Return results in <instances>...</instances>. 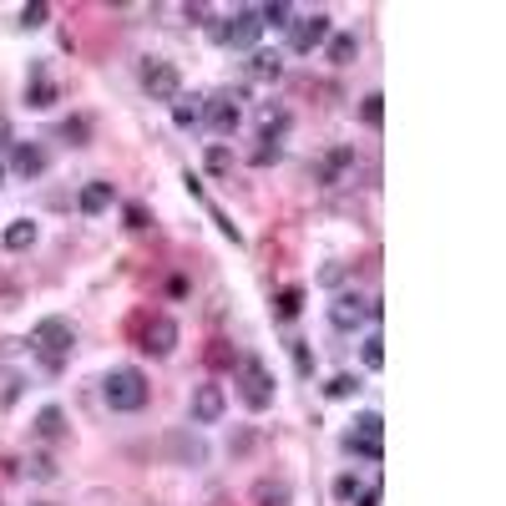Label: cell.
<instances>
[{"label": "cell", "mask_w": 506, "mask_h": 506, "mask_svg": "<svg viewBox=\"0 0 506 506\" xmlns=\"http://www.w3.org/2000/svg\"><path fill=\"white\" fill-rule=\"evenodd\" d=\"M102 400H107L117 415H137L147 400H152V385H147V375L137 364H117V370H107V380H102Z\"/></svg>", "instance_id": "6da1fadb"}, {"label": "cell", "mask_w": 506, "mask_h": 506, "mask_svg": "<svg viewBox=\"0 0 506 506\" xmlns=\"http://www.w3.org/2000/svg\"><path fill=\"white\" fill-rule=\"evenodd\" d=\"M208 36H213V46H223V51H253L258 36H264V26H258V11H253V5H238V11L213 20Z\"/></svg>", "instance_id": "7a4b0ae2"}, {"label": "cell", "mask_w": 506, "mask_h": 506, "mask_svg": "<svg viewBox=\"0 0 506 506\" xmlns=\"http://www.w3.org/2000/svg\"><path fill=\"white\" fill-rule=\"evenodd\" d=\"M71 345H77V324H71L66 314H46L31 330V349L41 355L46 370H61V360H66V349H71Z\"/></svg>", "instance_id": "3957f363"}, {"label": "cell", "mask_w": 506, "mask_h": 506, "mask_svg": "<svg viewBox=\"0 0 506 506\" xmlns=\"http://www.w3.org/2000/svg\"><path fill=\"white\" fill-rule=\"evenodd\" d=\"M238 396H243V405H249L253 415H264L273 405V375L258 355H243V360H238Z\"/></svg>", "instance_id": "277c9868"}, {"label": "cell", "mask_w": 506, "mask_h": 506, "mask_svg": "<svg viewBox=\"0 0 506 506\" xmlns=\"http://www.w3.org/2000/svg\"><path fill=\"white\" fill-rule=\"evenodd\" d=\"M380 314H385V304L364 299V294H355V289H345V294H334L330 299V324L334 330H345V334H355L360 324H380Z\"/></svg>", "instance_id": "5b68a950"}, {"label": "cell", "mask_w": 506, "mask_h": 506, "mask_svg": "<svg viewBox=\"0 0 506 506\" xmlns=\"http://www.w3.org/2000/svg\"><path fill=\"white\" fill-rule=\"evenodd\" d=\"M243 92L238 86H223V92H213V96H203V122L218 132V137H233L238 126H243Z\"/></svg>", "instance_id": "8992f818"}, {"label": "cell", "mask_w": 506, "mask_h": 506, "mask_svg": "<svg viewBox=\"0 0 506 506\" xmlns=\"http://www.w3.org/2000/svg\"><path fill=\"white\" fill-rule=\"evenodd\" d=\"M137 81H143V92L152 96V102H173V96L183 92L177 66L162 61V56H143V66H137Z\"/></svg>", "instance_id": "52a82bcc"}, {"label": "cell", "mask_w": 506, "mask_h": 506, "mask_svg": "<svg viewBox=\"0 0 506 506\" xmlns=\"http://www.w3.org/2000/svg\"><path fill=\"white\" fill-rule=\"evenodd\" d=\"M334 36L330 16L324 11H314V16H294V26H289V51L294 56H309V51H324V41Z\"/></svg>", "instance_id": "ba28073f"}, {"label": "cell", "mask_w": 506, "mask_h": 506, "mask_svg": "<svg viewBox=\"0 0 506 506\" xmlns=\"http://www.w3.org/2000/svg\"><path fill=\"white\" fill-rule=\"evenodd\" d=\"M137 349H147L152 360H167V355L177 349V319L152 314V319L143 324V345H137Z\"/></svg>", "instance_id": "9c48e42d"}, {"label": "cell", "mask_w": 506, "mask_h": 506, "mask_svg": "<svg viewBox=\"0 0 506 506\" xmlns=\"http://www.w3.org/2000/svg\"><path fill=\"white\" fill-rule=\"evenodd\" d=\"M355 167H360V158H355L349 147H334V152H324V158L314 162V177L324 183V188H345Z\"/></svg>", "instance_id": "30bf717a"}, {"label": "cell", "mask_w": 506, "mask_h": 506, "mask_svg": "<svg viewBox=\"0 0 506 506\" xmlns=\"http://www.w3.org/2000/svg\"><path fill=\"white\" fill-rule=\"evenodd\" d=\"M223 411H228L223 385H198V390H192V426H218Z\"/></svg>", "instance_id": "8fae6325"}, {"label": "cell", "mask_w": 506, "mask_h": 506, "mask_svg": "<svg viewBox=\"0 0 506 506\" xmlns=\"http://www.w3.org/2000/svg\"><path fill=\"white\" fill-rule=\"evenodd\" d=\"M56 102H61V92H56L46 61H31V77H26V107L46 111V107H56Z\"/></svg>", "instance_id": "7c38bea8"}, {"label": "cell", "mask_w": 506, "mask_h": 506, "mask_svg": "<svg viewBox=\"0 0 506 506\" xmlns=\"http://www.w3.org/2000/svg\"><path fill=\"white\" fill-rule=\"evenodd\" d=\"M46 167H51V158H46V147L41 143H11V173L16 177L31 183V177H41Z\"/></svg>", "instance_id": "4fadbf2b"}, {"label": "cell", "mask_w": 506, "mask_h": 506, "mask_svg": "<svg viewBox=\"0 0 506 506\" xmlns=\"http://www.w3.org/2000/svg\"><path fill=\"white\" fill-rule=\"evenodd\" d=\"M111 203H117V188H111V183H102V177H96V183H86V188L77 192V208L86 213V218H102Z\"/></svg>", "instance_id": "5bb4252c"}, {"label": "cell", "mask_w": 506, "mask_h": 506, "mask_svg": "<svg viewBox=\"0 0 506 506\" xmlns=\"http://www.w3.org/2000/svg\"><path fill=\"white\" fill-rule=\"evenodd\" d=\"M249 502L253 506H289L294 502V491H289V481H279V476H258L249 491Z\"/></svg>", "instance_id": "9a60e30c"}, {"label": "cell", "mask_w": 506, "mask_h": 506, "mask_svg": "<svg viewBox=\"0 0 506 506\" xmlns=\"http://www.w3.org/2000/svg\"><path fill=\"white\" fill-rule=\"evenodd\" d=\"M289 122H294V117H289V107L264 102V107H258V143H279V137L289 132Z\"/></svg>", "instance_id": "2e32d148"}, {"label": "cell", "mask_w": 506, "mask_h": 506, "mask_svg": "<svg viewBox=\"0 0 506 506\" xmlns=\"http://www.w3.org/2000/svg\"><path fill=\"white\" fill-rule=\"evenodd\" d=\"M31 430L41 436V441H66V411L61 405H41L31 420Z\"/></svg>", "instance_id": "e0dca14e"}, {"label": "cell", "mask_w": 506, "mask_h": 506, "mask_svg": "<svg viewBox=\"0 0 506 506\" xmlns=\"http://www.w3.org/2000/svg\"><path fill=\"white\" fill-rule=\"evenodd\" d=\"M198 122H203V96H198V92H177L173 96V126H183V132H192V126H198Z\"/></svg>", "instance_id": "ac0fdd59"}, {"label": "cell", "mask_w": 506, "mask_h": 506, "mask_svg": "<svg viewBox=\"0 0 506 506\" xmlns=\"http://www.w3.org/2000/svg\"><path fill=\"white\" fill-rule=\"evenodd\" d=\"M304 299H309V289L304 284H289V289H279V294H273V319H299L304 314Z\"/></svg>", "instance_id": "d6986e66"}, {"label": "cell", "mask_w": 506, "mask_h": 506, "mask_svg": "<svg viewBox=\"0 0 506 506\" xmlns=\"http://www.w3.org/2000/svg\"><path fill=\"white\" fill-rule=\"evenodd\" d=\"M253 11H258V26H264V31H289V26H294V5H289V0H269V5H253Z\"/></svg>", "instance_id": "ffe728a7"}, {"label": "cell", "mask_w": 506, "mask_h": 506, "mask_svg": "<svg viewBox=\"0 0 506 506\" xmlns=\"http://www.w3.org/2000/svg\"><path fill=\"white\" fill-rule=\"evenodd\" d=\"M324 56H330L334 66H349L355 56H360V36L355 31H334L330 41H324Z\"/></svg>", "instance_id": "44dd1931"}, {"label": "cell", "mask_w": 506, "mask_h": 506, "mask_svg": "<svg viewBox=\"0 0 506 506\" xmlns=\"http://www.w3.org/2000/svg\"><path fill=\"white\" fill-rule=\"evenodd\" d=\"M249 77H253V81H279V77H284V61H279V51H253Z\"/></svg>", "instance_id": "7402d4cb"}, {"label": "cell", "mask_w": 506, "mask_h": 506, "mask_svg": "<svg viewBox=\"0 0 506 506\" xmlns=\"http://www.w3.org/2000/svg\"><path fill=\"white\" fill-rule=\"evenodd\" d=\"M345 451H349V456H360V461H370V466L385 461V445H380L375 436H355V430L345 436Z\"/></svg>", "instance_id": "603a6c76"}, {"label": "cell", "mask_w": 506, "mask_h": 506, "mask_svg": "<svg viewBox=\"0 0 506 506\" xmlns=\"http://www.w3.org/2000/svg\"><path fill=\"white\" fill-rule=\"evenodd\" d=\"M0 243H5V249H11V253L31 249V243H36V223H31V218H16V223H11V228H5V238H0Z\"/></svg>", "instance_id": "cb8c5ba5"}, {"label": "cell", "mask_w": 506, "mask_h": 506, "mask_svg": "<svg viewBox=\"0 0 506 506\" xmlns=\"http://www.w3.org/2000/svg\"><path fill=\"white\" fill-rule=\"evenodd\" d=\"M20 466H26V476H31V481H56V476H61V466H56V461H51L46 451H36V456H26Z\"/></svg>", "instance_id": "d4e9b609"}, {"label": "cell", "mask_w": 506, "mask_h": 506, "mask_svg": "<svg viewBox=\"0 0 506 506\" xmlns=\"http://www.w3.org/2000/svg\"><path fill=\"white\" fill-rule=\"evenodd\" d=\"M203 167H208L213 177H228V173H233V152H228L223 143H213V147L203 152Z\"/></svg>", "instance_id": "484cf974"}, {"label": "cell", "mask_w": 506, "mask_h": 506, "mask_svg": "<svg viewBox=\"0 0 506 506\" xmlns=\"http://www.w3.org/2000/svg\"><path fill=\"white\" fill-rule=\"evenodd\" d=\"M360 390H364L360 375H349V370H345V375H334L330 385H324V396H330V400H349V396H360Z\"/></svg>", "instance_id": "4316f807"}, {"label": "cell", "mask_w": 506, "mask_h": 506, "mask_svg": "<svg viewBox=\"0 0 506 506\" xmlns=\"http://www.w3.org/2000/svg\"><path fill=\"white\" fill-rule=\"evenodd\" d=\"M360 122L364 126H385V96H380V92H370L360 102Z\"/></svg>", "instance_id": "83f0119b"}, {"label": "cell", "mask_w": 506, "mask_h": 506, "mask_svg": "<svg viewBox=\"0 0 506 506\" xmlns=\"http://www.w3.org/2000/svg\"><path fill=\"white\" fill-rule=\"evenodd\" d=\"M289 355H294V370H299L304 380L314 375V345H309V339H294V345H289Z\"/></svg>", "instance_id": "f1b7e54d"}, {"label": "cell", "mask_w": 506, "mask_h": 506, "mask_svg": "<svg viewBox=\"0 0 506 506\" xmlns=\"http://www.w3.org/2000/svg\"><path fill=\"white\" fill-rule=\"evenodd\" d=\"M360 491H364V481H360V476H355V471H345V476H334V502H355V496H360Z\"/></svg>", "instance_id": "f546056e"}, {"label": "cell", "mask_w": 506, "mask_h": 506, "mask_svg": "<svg viewBox=\"0 0 506 506\" xmlns=\"http://www.w3.org/2000/svg\"><path fill=\"white\" fill-rule=\"evenodd\" d=\"M61 137L71 147H86V137H92V122H86V117H66L61 122Z\"/></svg>", "instance_id": "4dcf8cb0"}, {"label": "cell", "mask_w": 506, "mask_h": 506, "mask_svg": "<svg viewBox=\"0 0 506 506\" xmlns=\"http://www.w3.org/2000/svg\"><path fill=\"white\" fill-rule=\"evenodd\" d=\"M46 20H51V5H46V0H31V5H20V26H26V31L46 26Z\"/></svg>", "instance_id": "1f68e13d"}, {"label": "cell", "mask_w": 506, "mask_h": 506, "mask_svg": "<svg viewBox=\"0 0 506 506\" xmlns=\"http://www.w3.org/2000/svg\"><path fill=\"white\" fill-rule=\"evenodd\" d=\"M355 436H385V420H380V411H360L355 415Z\"/></svg>", "instance_id": "d6a6232c"}, {"label": "cell", "mask_w": 506, "mask_h": 506, "mask_svg": "<svg viewBox=\"0 0 506 506\" xmlns=\"http://www.w3.org/2000/svg\"><path fill=\"white\" fill-rule=\"evenodd\" d=\"M122 218H126V228H132V233H143V228H152V213H147L143 203H126V208H122Z\"/></svg>", "instance_id": "836d02e7"}, {"label": "cell", "mask_w": 506, "mask_h": 506, "mask_svg": "<svg viewBox=\"0 0 506 506\" xmlns=\"http://www.w3.org/2000/svg\"><path fill=\"white\" fill-rule=\"evenodd\" d=\"M380 364H385V339L364 334V370H380Z\"/></svg>", "instance_id": "e575fe53"}, {"label": "cell", "mask_w": 506, "mask_h": 506, "mask_svg": "<svg viewBox=\"0 0 506 506\" xmlns=\"http://www.w3.org/2000/svg\"><path fill=\"white\" fill-rule=\"evenodd\" d=\"M279 158H284V147H279V143H258V147H253V167H269V162H279Z\"/></svg>", "instance_id": "d590c367"}, {"label": "cell", "mask_w": 506, "mask_h": 506, "mask_svg": "<svg viewBox=\"0 0 506 506\" xmlns=\"http://www.w3.org/2000/svg\"><path fill=\"white\" fill-rule=\"evenodd\" d=\"M208 213H213V223H218V228H223V238H233V243H243V233H238V228H233V218H228V213H223L218 203H208Z\"/></svg>", "instance_id": "8d00e7d4"}, {"label": "cell", "mask_w": 506, "mask_h": 506, "mask_svg": "<svg viewBox=\"0 0 506 506\" xmlns=\"http://www.w3.org/2000/svg\"><path fill=\"white\" fill-rule=\"evenodd\" d=\"M319 284L339 289V284H345V264H324V269H319Z\"/></svg>", "instance_id": "74e56055"}, {"label": "cell", "mask_w": 506, "mask_h": 506, "mask_svg": "<svg viewBox=\"0 0 506 506\" xmlns=\"http://www.w3.org/2000/svg\"><path fill=\"white\" fill-rule=\"evenodd\" d=\"M349 506H380V486H364V491H360V496H355Z\"/></svg>", "instance_id": "f35d334b"}, {"label": "cell", "mask_w": 506, "mask_h": 506, "mask_svg": "<svg viewBox=\"0 0 506 506\" xmlns=\"http://www.w3.org/2000/svg\"><path fill=\"white\" fill-rule=\"evenodd\" d=\"M0 147H11V122L0 117Z\"/></svg>", "instance_id": "ab89813d"}, {"label": "cell", "mask_w": 506, "mask_h": 506, "mask_svg": "<svg viewBox=\"0 0 506 506\" xmlns=\"http://www.w3.org/2000/svg\"><path fill=\"white\" fill-rule=\"evenodd\" d=\"M31 506H51V502H31Z\"/></svg>", "instance_id": "60d3db41"}, {"label": "cell", "mask_w": 506, "mask_h": 506, "mask_svg": "<svg viewBox=\"0 0 506 506\" xmlns=\"http://www.w3.org/2000/svg\"><path fill=\"white\" fill-rule=\"evenodd\" d=\"M0 183H5V167H0Z\"/></svg>", "instance_id": "b9f144b4"}]
</instances>
